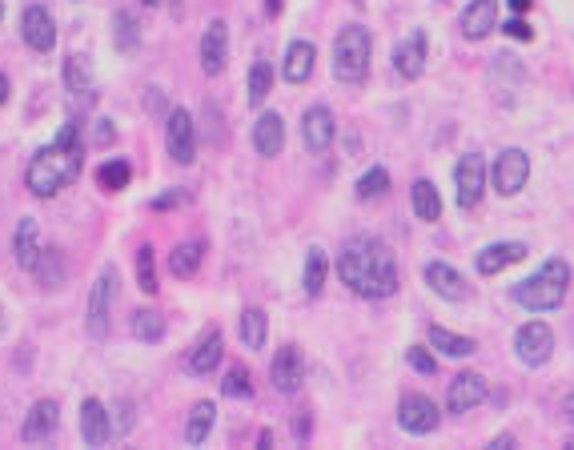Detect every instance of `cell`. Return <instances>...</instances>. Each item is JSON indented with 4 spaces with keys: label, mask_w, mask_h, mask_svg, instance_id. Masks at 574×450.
Returning a JSON list of instances; mask_svg holds the SVG:
<instances>
[{
    "label": "cell",
    "mask_w": 574,
    "mask_h": 450,
    "mask_svg": "<svg viewBox=\"0 0 574 450\" xmlns=\"http://www.w3.org/2000/svg\"><path fill=\"white\" fill-rule=\"evenodd\" d=\"M338 274L358 298H370V302L390 298L398 290V262H394L390 246L378 242V238L346 242L342 258H338Z\"/></svg>",
    "instance_id": "cell-1"
},
{
    "label": "cell",
    "mask_w": 574,
    "mask_h": 450,
    "mask_svg": "<svg viewBox=\"0 0 574 450\" xmlns=\"http://www.w3.org/2000/svg\"><path fill=\"white\" fill-rule=\"evenodd\" d=\"M81 157H85V145H81V137H77V125H65L61 137H57L53 145H45V149L29 161V169H25L29 193H33V197H53V193L69 189V185L81 177V165H85Z\"/></svg>",
    "instance_id": "cell-2"
},
{
    "label": "cell",
    "mask_w": 574,
    "mask_h": 450,
    "mask_svg": "<svg viewBox=\"0 0 574 450\" xmlns=\"http://www.w3.org/2000/svg\"><path fill=\"white\" fill-rule=\"evenodd\" d=\"M566 290H570V266L562 258H550L534 278L514 286V302L522 310L542 314V310H558L566 302Z\"/></svg>",
    "instance_id": "cell-3"
},
{
    "label": "cell",
    "mask_w": 574,
    "mask_h": 450,
    "mask_svg": "<svg viewBox=\"0 0 574 450\" xmlns=\"http://www.w3.org/2000/svg\"><path fill=\"white\" fill-rule=\"evenodd\" d=\"M370 29L362 25H346L334 41V77L338 81H362L370 73Z\"/></svg>",
    "instance_id": "cell-4"
},
{
    "label": "cell",
    "mask_w": 574,
    "mask_h": 450,
    "mask_svg": "<svg viewBox=\"0 0 574 450\" xmlns=\"http://www.w3.org/2000/svg\"><path fill=\"white\" fill-rule=\"evenodd\" d=\"M514 354H518V362L530 366V370L546 366L550 354H554V330H550L546 322H526V326L518 330V338H514Z\"/></svg>",
    "instance_id": "cell-5"
},
{
    "label": "cell",
    "mask_w": 574,
    "mask_h": 450,
    "mask_svg": "<svg viewBox=\"0 0 574 450\" xmlns=\"http://www.w3.org/2000/svg\"><path fill=\"white\" fill-rule=\"evenodd\" d=\"M165 149L177 165H189L197 157V125H193V113L185 109H173L169 121H165Z\"/></svg>",
    "instance_id": "cell-6"
},
{
    "label": "cell",
    "mask_w": 574,
    "mask_h": 450,
    "mask_svg": "<svg viewBox=\"0 0 574 450\" xmlns=\"http://www.w3.org/2000/svg\"><path fill=\"white\" fill-rule=\"evenodd\" d=\"M490 181H494V189L502 197L522 193V185L530 181V157L522 149H502L498 161H494V169H490Z\"/></svg>",
    "instance_id": "cell-7"
},
{
    "label": "cell",
    "mask_w": 574,
    "mask_h": 450,
    "mask_svg": "<svg viewBox=\"0 0 574 450\" xmlns=\"http://www.w3.org/2000/svg\"><path fill=\"white\" fill-rule=\"evenodd\" d=\"M113 294H117V270L105 266L93 294H89V334L93 338H105L109 334V310H113Z\"/></svg>",
    "instance_id": "cell-8"
},
{
    "label": "cell",
    "mask_w": 574,
    "mask_h": 450,
    "mask_svg": "<svg viewBox=\"0 0 574 450\" xmlns=\"http://www.w3.org/2000/svg\"><path fill=\"white\" fill-rule=\"evenodd\" d=\"M269 382L277 394H298L302 382H306V362H302V350L298 346H281V354L273 358L269 366Z\"/></svg>",
    "instance_id": "cell-9"
},
{
    "label": "cell",
    "mask_w": 574,
    "mask_h": 450,
    "mask_svg": "<svg viewBox=\"0 0 574 450\" xmlns=\"http://www.w3.org/2000/svg\"><path fill=\"white\" fill-rule=\"evenodd\" d=\"M454 185H458V205L474 209L482 201V189H486V161L478 153H466L454 169Z\"/></svg>",
    "instance_id": "cell-10"
},
{
    "label": "cell",
    "mask_w": 574,
    "mask_h": 450,
    "mask_svg": "<svg viewBox=\"0 0 574 450\" xmlns=\"http://www.w3.org/2000/svg\"><path fill=\"white\" fill-rule=\"evenodd\" d=\"M398 422H402V430H410V434H430V430H438L442 410H438L426 394H406L402 406H398Z\"/></svg>",
    "instance_id": "cell-11"
},
{
    "label": "cell",
    "mask_w": 574,
    "mask_h": 450,
    "mask_svg": "<svg viewBox=\"0 0 574 450\" xmlns=\"http://www.w3.org/2000/svg\"><path fill=\"white\" fill-rule=\"evenodd\" d=\"M21 37H25V45H29V49H37V53H49V49L57 45V25H53L49 9H41V5H29V9L21 13Z\"/></svg>",
    "instance_id": "cell-12"
},
{
    "label": "cell",
    "mask_w": 574,
    "mask_h": 450,
    "mask_svg": "<svg viewBox=\"0 0 574 450\" xmlns=\"http://www.w3.org/2000/svg\"><path fill=\"white\" fill-rule=\"evenodd\" d=\"M478 402H486V378L482 374H458L446 390V410L450 414H470Z\"/></svg>",
    "instance_id": "cell-13"
},
{
    "label": "cell",
    "mask_w": 574,
    "mask_h": 450,
    "mask_svg": "<svg viewBox=\"0 0 574 450\" xmlns=\"http://www.w3.org/2000/svg\"><path fill=\"white\" fill-rule=\"evenodd\" d=\"M422 69H426V33L414 29V33L402 37L398 49H394V73L406 77V81H418Z\"/></svg>",
    "instance_id": "cell-14"
},
{
    "label": "cell",
    "mask_w": 574,
    "mask_h": 450,
    "mask_svg": "<svg viewBox=\"0 0 574 450\" xmlns=\"http://www.w3.org/2000/svg\"><path fill=\"white\" fill-rule=\"evenodd\" d=\"M225 61H229V29H225V21H209L205 37H201V69L209 77H217L225 69Z\"/></svg>",
    "instance_id": "cell-15"
},
{
    "label": "cell",
    "mask_w": 574,
    "mask_h": 450,
    "mask_svg": "<svg viewBox=\"0 0 574 450\" xmlns=\"http://www.w3.org/2000/svg\"><path fill=\"white\" fill-rule=\"evenodd\" d=\"M302 141H306L310 153H326L334 145V113L326 105L306 109V117H302Z\"/></svg>",
    "instance_id": "cell-16"
},
{
    "label": "cell",
    "mask_w": 574,
    "mask_h": 450,
    "mask_svg": "<svg viewBox=\"0 0 574 450\" xmlns=\"http://www.w3.org/2000/svg\"><path fill=\"white\" fill-rule=\"evenodd\" d=\"M426 286H430L438 298H446V302H466V298H470L466 278H462L454 266H446V262H430V266H426Z\"/></svg>",
    "instance_id": "cell-17"
},
{
    "label": "cell",
    "mask_w": 574,
    "mask_h": 450,
    "mask_svg": "<svg viewBox=\"0 0 574 450\" xmlns=\"http://www.w3.org/2000/svg\"><path fill=\"white\" fill-rule=\"evenodd\" d=\"M314 61H318V49L310 41H294L285 49V65H281V77L294 81V85H306L314 77Z\"/></svg>",
    "instance_id": "cell-18"
},
{
    "label": "cell",
    "mask_w": 574,
    "mask_h": 450,
    "mask_svg": "<svg viewBox=\"0 0 574 450\" xmlns=\"http://www.w3.org/2000/svg\"><path fill=\"white\" fill-rule=\"evenodd\" d=\"M526 258V246L522 242H494V246H486L482 254H478V274L482 278H494V274H502L506 266H514V262H522Z\"/></svg>",
    "instance_id": "cell-19"
},
{
    "label": "cell",
    "mask_w": 574,
    "mask_h": 450,
    "mask_svg": "<svg viewBox=\"0 0 574 450\" xmlns=\"http://www.w3.org/2000/svg\"><path fill=\"white\" fill-rule=\"evenodd\" d=\"M57 422H61L57 402H53V398H41V402L29 410L25 426H21V438H25V442H45V438L57 430Z\"/></svg>",
    "instance_id": "cell-20"
},
{
    "label": "cell",
    "mask_w": 574,
    "mask_h": 450,
    "mask_svg": "<svg viewBox=\"0 0 574 450\" xmlns=\"http://www.w3.org/2000/svg\"><path fill=\"white\" fill-rule=\"evenodd\" d=\"M498 29V0H474V5L462 13V33L470 41H482Z\"/></svg>",
    "instance_id": "cell-21"
},
{
    "label": "cell",
    "mask_w": 574,
    "mask_h": 450,
    "mask_svg": "<svg viewBox=\"0 0 574 450\" xmlns=\"http://www.w3.org/2000/svg\"><path fill=\"white\" fill-rule=\"evenodd\" d=\"M281 145H285V121H281V113H261L257 125H253V149L261 157H277Z\"/></svg>",
    "instance_id": "cell-22"
},
{
    "label": "cell",
    "mask_w": 574,
    "mask_h": 450,
    "mask_svg": "<svg viewBox=\"0 0 574 450\" xmlns=\"http://www.w3.org/2000/svg\"><path fill=\"white\" fill-rule=\"evenodd\" d=\"M13 254H17V262H21V270L33 274V266H37V258H41V225H37V217H21L17 238H13Z\"/></svg>",
    "instance_id": "cell-23"
},
{
    "label": "cell",
    "mask_w": 574,
    "mask_h": 450,
    "mask_svg": "<svg viewBox=\"0 0 574 450\" xmlns=\"http://www.w3.org/2000/svg\"><path fill=\"white\" fill-rule=\"evenodd\" d=\"M109 414H105V406L97 402V398H89L85 406H81V438L89 442V446H105L109 442Z\"/></svg>",
    "instance_id": "cell-24"
},
{
    "label": "cell",
    "mask_w": 574,
    "mask_h": 450,
    "mask_svg": "<svg viewBox=\"0 0 574 450\" xmlns=\"http://www.w3.org/2000/svg\"><path fill=\"white\" fill-rule=\"evenodd\" d=\"M221 330H209L197 346H193V354H189V370L193 374H213L217 370V362H221Z\"/></svg>",
    "instance_id": "cell-25"
},
{
    "label": "cell",
    "mask_w": 574,
    "mask_h": 450,
    "mask_svg": "<svg viewBox=\"0 0 574 450\" xmlns=\"http://www.w3.org/2000/svg\"><path fill=\"white\" fill-rule=\"evenodd\" d=\"M201 258H205V242H181V246L169 254L173 278H193V274L201 270Z\"/></svg>",
    "instance_id": "cell-26"
},
{
    "label": "cell",
    "mask_w": 574,
    "mask_h": 450,
    "mask_svg": "<svg viewBox=\"0 0 574 450\" xmlns=\"http://www.w3.org/2000/svg\"><path fill=\"white\" fill-rule=\"evenodd\" d=\"M410 201H414V213H418V221H438V217H442V197H438L434 181H414V189H410Z\"/></svg>",
    "instance_id": "cell-27"
},
{
    "label": "cell",
    "mask_w": 574,
    "mask_h": 450,
    "mask_svg": "<svg viewBox=\"0 0 574 450\" xmlns=\"http://www.w3.org/2000/svg\"><path fill=\"white\" fill-rule=\"evenodd\" d=\"M33 278H37L45 290H57V286L69 278L65 258H61L57 250H41V258H37V266H33Z\"/></svg>",
    "instance_id": "cell-28"
},
{
    "label": "cell",
    "mask_w": 574,
    "mask_h": 450,
    "mask_svg": "<svg viewBox=\"0 0 574 450\" xmlns=\"http://www.w3.org/2000/svg\"><path fill=\"white\" fill-rule=\"evenodd\" d=\"M430 346L442 350L446 358H470V354L478 350L470 338H462V334H454V330H442V326H430Z\"/></svg>",
    "instance_id": "cell-29"
},
{
    "label": "cell",
    "mask_w": 574,
    "mask_h": 450,
    "mask_svg": "<svg viewBox=\"0 0 574 450\" xmlns=\"http://www.w3.org/2000/svg\"><path fill=\"white\" fill-rule=\"evenodd\" d=\"M213 418H217L213 402H197V406L189 410V422H185V442H189V446H201V442L209 438V430H213Z\"/></svg>",
    "instance_id": "cell-30"
},
{
    "label": "cell",
    "mask_w": 574,
    "mask_h": 450,
    "mask_svg": "<svg viewBox=\"0 0 574 450\" xmlns=\"http://www.w3.org/2000/svg\"><path fill=\"white\" fill-rule=\"evenodd\" d=\"M269 89H273V65H269V61H257V65L249 69V81H245L249 105H261V101L269 97Z\"/></svg>",
    "instance_id": "cell-31"
},
{
    "label": "cell",
    "mask_w": 574,
    "mask_h": 450,
    "mask_svg": "<svg viewBox=\"0 0 574 450\" xmlns=\"http://www.w3.org/2000/svg\"><path fill=\"white\" fill-rule=\"evenodd\" d=\"M97 181H101V189L117 193V189H125V185L133 181V165H129L125 157H113V161H105V165L97 169Z\"/></svg>",
    "instance_id": "cell-32"
},
{
    "label": "cell",
    "mask_w": 574,
    "mask_h": 450,
    "mask_svg": "<svg viewBox=\"0 0 574 450\" xmlns=\"http://www.w3.org/2000/svg\"><path fill=\"white\" fill-rule=\"evenodd\" d=\"M265 334H269L265 314H261V310H245V314H241V342H245V350H261V346H265Z\"/></svg>",
    "instance_id": "cell-33"
},
{
    "label": "cell",
    "mask_w": 574,
    "mask_h": 450,
    "mask_svg": "<svg viewBox=\"0 0 574 450\" xmlns=\"http://www.w3.org/2000/svg\"><path fill=\"white\" fill-rule=\"evenodd\" d=\"M113 41H117V49H125V53L137 49L141 33H137V17H133V13H117V17H113Z\"/></svg>",
    "instance_id": "cell-34"
},
{
    "label": "cell",
    "mask_w": 574,
    "mask_h": 450,
    "mask_svg": "<svg viewBox=\"0 0 574 450\" xmlns=\"http://www.w3.org/2000/svg\"><path fill=\"white\" fill-rule=\"evenodd\" d=\"M89 81H93L89 61H85L81 53H73V57L65 61V85H69V93H89Z\"/></svg>",
    "instance_id": "cell-35"
},
{
    "label": "cell",
    "mask_w": 574,
    "mask_h": 450,
    "mask_svg": "<svg viewBox=\"0 0 574 450\" xmlns=\"http://www.w3.org/2000/svg\"><path fill=\"white\" fill-rule=\"evenodd\" d=\"M326 270H330V266H326V254L314 246V250H310V258H306V294H314V298L322 294V286H326Z\"/></svg>",
    "instance_id": "cell-36"
},
{
    "label": "cell",
    "mask_w": 574,
    "mask_h": 450,
    "mask_svg": "<svg viewBox=\"0 0 574 450\" xmlns=\"http://www.w3.org/2000/svg\"><path fill=\"white\" fill-rule=\"evenodd\" d=\"M386 189H390V173L382 169V165H374L362 181H358V197L362 201H374V197H386Z\"/></svg>",
    "instance_id": "cell-37"
},
{
    "label": "cell",
    "mask_w": 574,
    "mask_h": 450,
    "mask_svg": "<svg viewBox=\"0 0 574 450\" xmlns=\"http://www.w3.org/2000/svg\"><path fill=\"white\" fill-rule=\"evenodd\" d=\"M137 286L145 294H157V262H153V246L137 250Z\"/></svg>",
    "instance_id": "cell-38"
},
{
    "label": "cell",
    "mask_w": 574,
    "mask_h": 450,
    "mask_svg": "<svg viewBox=\"0 0 574 450\" xmlns=\"http://www.w3.org/2000/svg\"><path fill=\"white\" fill-rule=\"evenodd\" d=\"M133 334H137L141 342H157V338L165 334L161 314H153V310H137V314H133Z\"/></svg>",
    "instance_id": "cell-39"
},
{
    "label": "cell",
    "mask_w": 574,
    "mask_h": 450,
    "mask_svg": "<svg viewBox=\"0 0 574 450\" xmlns=\"http://www.w3.org/2000/svg\"><path fill=\"white\" fill-rule=\"evenodd\" d=\"M229 398H249L253 394V382H249V374L241 370V366H233L229 374H225V386H221Z\"/></svg>",
    "instance_id": "cell-40"
},
{
    "label": "cell",
    "mask_w": 574,
    "mask_h": 450,
    "mask_svg": "<svg viewBox=\"0 0 574 450\" xmlns=\"http://www.w3.org/2000/svg\"><path fill=\"white\" fill-rule=\"evenodd\" d=\"M406 362H410V366H414L418 374H434V370H438V362H434V358H430V354H426L422 346H410V354H406Z\"/></svg>",
    "instance_id": "cell-41"
},
{
    "label": "cell",
    "mask_w": 574,
    "mask_h": 450,
    "mask_svg": "<svg viewBox=\"0 0 574 450\" xmlns=\"http://www.w3.org/2000/svg\"><path fill=\"white\" fill-rule=\"evenodd\" d=\"M506 37H514V41H534V33H530V25L522 21V17H514V21H506V29H502Z\"/></svg>",
    "instance_id": "cell-42"
},
{
    "label": "cell",
    "mask_w": 574,
    "mask_h": 450,
    "mask_svg": "<svg viewBox=\"0 0 574 450\" xmlns=\"http://www.w3.org/2000/svg\"><path fill=\"white\" fill-rule=\"evenodd\" d=\"M145 109H149V113H157V109H165V97H161L157 89H149V97H145Z\"/></svg>",
    "instance_id": "cell-43"
},
{
    "label": "cell",
    "mask_w": 574,
    "mask_h": 450,
    "mask_svg": "<svg viewBox=\"0 0 574 450\" xmlns=\"http://www.w3.org/2000/svg\"><path fill=\"white\" fill-rule=\"evenodd\" d=\"M101 129H97V145H109L113 141V129H109V121H97Z\"/></svg>",
    "instance_id": "cell-44"
},
{
    "label": "cell",
    "mask_w": 574,
    "mask_h": 450,
    "mask_svg": "<svg viewBox=\"0 0 574 450\" xmlns=\"http://www.w3.org/2000/svg\"><path fill=\"white\" fill-rule=\"evenodd\" d=\"M181 197H185V193L177 189V193H169V197H161V201H153V209H169V205H177Z\"/></svg>",
    "instance_id": "cell-45"
},
{
    "label": "cell",
    "mask_w": 574,
    "mask_h": 450,
    "mask_svg": "<svg viewBox=\"0 0 574 450\" xmlns=\"http://www.w3.org/2000/svg\"><path fill=\"white\" fill-rule=\"evenodd\" d=\"M9 93H13V85H9V77H5V73H0V105L9 101Z\"/></svg>",
    "instance_id": "cell-46"
},
{
    "label": "cell",
    "mask_w": 574,
    "mask_h": 450,
    "mask_svg": "<svg viewBox=\"0 0 574 450\" xmlns=\"http://www.w3.org/2000/svg\"><path fill=\"white\" fill-rule=\"evenodd\" d=\"M510 446H514V438H510V434H498V438H494V450H510Z\"/></svg>",
    "instance_id": "cell-47"
},
{
    "label": "cell",
    "mask_w": 574,
    "mask_h": 450,
    "mask_svg": "<svg viewBox=\"0 0 574 450\" xmlns=\"http://www.w3.org/2000/svg\"><path fill=\"white\" fill-rule=\"evenodd\" d=\"M265 9H269V17H277L285 9V0H265Z\"/></svg>",
    "instance_id": "cell-48"
},
{
    "label": "cell",
    "mask_w": 574,
    "mask_h": 450,
    "mask_svg": "<svg viewBox=\"0 0 574 450\" xmlns=\"http://www.w3.org/2000/svg\"><path fill=\"white\" fill-rule=\"evenodd\" d=\"M510 9H514V13H526V9H530V0H510Z\"/></svg>",
    "instance_id": "cell-49"
},
{
    "label": "cell",
    "mask_w": 574,
    "mask_h": 450,
    "mask_svg": "<svg viewBox=\"0 0 574 450\" xmlns=\"http://www.w3.org/2000/svg\"><path fill=\"white\" fill-rule=\"evenodd\" d=\"M562 410H566V418H570V422H574V394H570V398H566V402H562Z\"/></svg>",
    "instance_id": "cell-50"
},
{
    "label": "cell",
    "mask_w": 574,
    "mask_h": 450,
    "mask_svg": "<svg viewBox=\"0 0 574 450\" xmlns=\"http://www.w3.org/2000/svg\"><path fill=\"white\" fill-rule=\"evenodd\" d=\"M0 334H5V310H0Z\"/></svg>",
    "instance_id": "cell-51"
},
{
    "label": "cell",
    "mask_w": 574,
    "mask_h": 450,
    "mask_svg": "<svg viewBox=\"0 0 574 450\" xmlns=\"http://www.w3.org/2000/svg\"><path fill=\"white\" fill-rule=\"evenodd\" d=\"M141 5H161V0H141Z\"/></svg>",
    "instance_id": "cell-52"
},
{
    "label": "cell",
    "mask_w": 574,
    "mask_h": 450,
    "mask_svg": "<svg viewBox=\"0 0 574 450\" xmlns=\"http://www.w3.org/2000/svg\"><path fill=\"white\" fill-rule=\"evenodd\" d=\"M0 17H5V0H0Z\"/></svg>",
    "instance_id": "cell-53"
},
{
    "label": "cell",
    "mask_w": 574,
    "mask_h": 450,
    "mask_svg": "<svg viewBox=\"0 0 574 450\" xmlns=\"http://www.w3.org/2000/svg\"><path fill=\"white\" fill-rule=\"evenodd\" d=\"M570 446H574V438H570Z\"/></svg>",
    "instance_id": "cell-54"
}]
</instances>
